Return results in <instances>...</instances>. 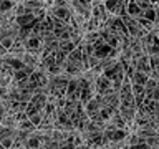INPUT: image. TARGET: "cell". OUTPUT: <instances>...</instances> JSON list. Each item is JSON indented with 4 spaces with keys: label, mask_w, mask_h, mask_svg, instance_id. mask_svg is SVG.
Here are the masks:
<instances>
[{
    "label": "cell",
    "mask_w": 159,
    "mask_h": 149,
    "mask_svg": "<svg viewBox=\"0 0 159 149\" xmlns=\"http://www.w3.org/2000/svg\"><path fill=\"white\" fill-rule=\"evenodd\" d=\"M148 79H149V76H148L146 73H141V71H134V73H133V76L129 78V81H131L133 84H141V86H144Z\"/></svg>",
    "instance_id": "cell-1"
},
{
    "label": "cell",
    "mask_w": 159,
    "mask_h": 149,
    "mask_svg": "<svg viewBox=\"0 0 159 149\" xmlns=\"http://www.w3.org/2000/svg\"><path fill=\"white\" fill-rule=\"evenodd\" d=\"M126 12H128V15L129 17H139V15H141V8L138 7V3H134V2H131V0H129V3H128V7H126Z\"/></svg>",
    "instance_id": "cell-2"
},
{
    "label": "cell",
    "mask_w": 159,
    "mask_h": 149,
    "mask_svg": "<svg viewBox=\"0 0 159 149\" xmlns=\"http://www.w3.org/2000/svg\"><path fill=\"white\" fill-rule=\"evenodd\" d=\"M141 17H144V18L148 20V22L154 23V20H156V8H154V7H151V8L144 10V12H141Z\"/></svg>",
    "instance_id": "cell-3"
},
{
    "label": "cell",
    "mask_w": 159,
    "mask_h": 149,
    "mask_svg": "<svg viewBox=\"0 0 159 149\" xmlns=\"http://www.w3.org/2000/svg\"><path fill=\"white\" fill-rule=\"evenodd\" d=\"M0 45H2V47L8 52V50L13 47V38H10V37H3L2 40H0Z\"/></svg>",
    "instance_id": "cell-4"
},
{
    "label": "cell",
    "mask_w": 159,
    "mask_h": 149,
    "mask_svg": "<svg viewBox=\"0 0 159 149\" xmlns=\"http://www.w3.org/2000/svg\"><path fill=\"white\" fill-rule=\"evenodd\" d=\"M128 149H151L146 142H141V144H134V146H129Z\"/></svg>",
    "instance_id": "cell-5"
}]
</instances>
